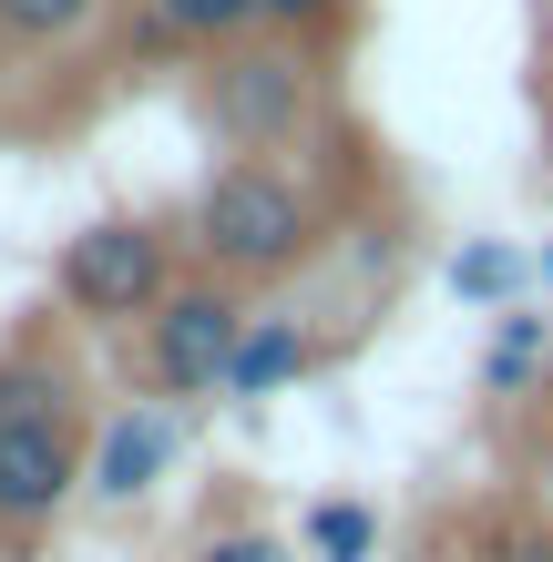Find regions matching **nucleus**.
<instances>
[{"mask_svg":"<svg viewBox=\"0 0 553 562\" xmlns=\"http://www.w3.org/2000/svg\"><path fill=\"white\" fill-rule=\"evenodd\" d=\"M195 562H287V542H277V532H206V542H195Z\"/></svg>","mask_w":553,"mask_h":562,"instance_id":"ddd939ff","label":"nucleus"},{"mask_svg":"<svg viewBox=\"0 0 553 562\" xmlns=\"http://www.w3.org/2000/svg\"><path fill=\"white\" fill-rule=\"evenodd\" d=\"M103 11V0H0V42H31V52H52V42H73V31Z\"/></svg>","mask_w":553,"mask_h":562,"instance_id":"f8f14e48","label":"nucleus"},{"mask_svg":"<svg viewBox=\"0 0 553 562\" xmlns=\"http://www.w3.org/2000/svg\"><path fill=\"white\" fill-rule=\"evenodd\" d=\"M144 31L185 42V52H225V42L256 31V0H144Z\"/></svg>","mask_w":553,"mask_h":562,"instance_id":"6e6552de","label":"nucleus"},{"mask_svg":"<svg viewBox=\"0 0 553 562\" xmlns=\"http://www.w3.org/2000/svg\"><path fill=\"white\" fill-rule=\"evenodd\" d=\"M543 277H553V246H543Z\"/></svg>","mask_w":553,"mask_h":562,"instance_id":"dca6fc26","label":"nucleus"},{"mask_svg":"<svg viewBox=\"0 0 553 562\" xmlns=\"http://www.w3.org/2000/svg\"><path fill=\"white\" fill-rule=\"evenodd\" d=\"M175 440H185L175 409L165 400H134V409H113L103 429H92V471L82 481L103 491V502H144V491L175 471Z\"/></svg>","mask_w":553,"mask_h":562,"instance_id":"423d86ee","label":"nucleus"},{"mask_svg":"<svg viewBox=\"0 0 553 562\" xmlns=\"http://www.w3.org/2000/svg\"><path fill=\"white\" fill-rule=\"evenodd\" d=\"M318 205H308V184L287 175L277 154H236V164H215V184L195 194V215H185V246H195V267L225 277V286H277V277H298L308 256H318Z\"/></svg>","mask_w":553,"mask_h":562,"instance_id":"f03ea898","label":"nucleus"},{"mask_svg":"<svg viewBox=\"0 0 553 562\" xmlns=\"http://www.w3.org/2000/svg\"><path fill=\"white\" fill-rule=\"evenodd\" d=\"M369 552H379L369 502H308V562H369Z\"/></svg>","mask_w":553,"mask_h":562,"instance_id":"9d476101","label":"nucleus"},{"mask_svg":"<svg viewBox=\"0 0 553 562\" xmlns=\"http://www.w3.org/2000/svg\"><path fill=\"white\" fill-rule=\"evenodd\" d=\"M308 52L277 42V31H246V42H225L206 72H195V103H206V134L225 154H277L287 134L308 123Z\"/></svg>","mask_w":553,"mask_h":562,"instance_id":"20e7f679","label":"nucleus"},{"mask_svg":"<svg viewBox=\"0 0 553 562\" xmlns=\"http://www.w3.org/2000/svg\"><path fill=\"white\" fill-rule=\"evenodd\" d=\"M318 369V338L298 317H246L236 358H225V400H277V389H298Z\"/></svg>","mask_w":553,"mask_h":562,"instance_id":"0eeeda50","label":"nucleus"},{"mask_svg":"<svg viewBox=\"0 0 553 562\" xmlns=\"http://www.w3.org/2000/svg\"><path fill=\"white\" fill-rule=\"evenodd\" d=\"M52 286L82 327H144L175 296V236L154 215H92L82 236H62Z\"/></svg>","mask_w":553,"mask_h":562,"instance_id":"7ed1b4c3","label":"nucleus"},{"mask_svg":"<svg viewBox=\"0 0 553 562\" xmlns=\"http://www.w3.org/2000/svg\"><path fill=\"white\" fill-rule=\"evenodd\" d=\"M543 358H553V327H543V317H523V307H502L493 348H482V389H493V400H512V389H523Z\"/></svg>","mask_w":553,"mask_h":562,"instance_id":"1a4fd4ad","label":"nucleus"},{"mask_svg":"<svg viewBox=\"0 0 553 562\" xmlns=\"http://www.w3.org/2000/svg\"><path fill=\"white\" fill-rule=\"evenodd\" d=\"M339 0H256V31H277V42H298V31H318Z\"/></svg>","mask_w":553,"mask_h":562,"instance_id":"4468645a","label":"nucleus"},{"mask_svg":"<svg viewBox=\"0 0 553 562\" xmlns=\"http://www.w3.org/2000/svg\"><path fill=\"white\" fill-rule=\"evenodd\" d=\"M92 429H82V379L62 348H11L0 358V532H42L82 491Z\"/></svg>","mask_w":553,"mask_h":562,"instance_id":"f257e3e1","label":"nucleus"},{"mask_svg":"<svg viewBox=\"0 0 553 562\" xmlns=\"http://www.w3.org/2000/svg\"><path fill=\"white\" fill-rule=\"evenodd\" d=\"M512 286H523V256H512L502 236H472L462 256H451V296H472V307H512Z\"/></svg>","mask_w":553,"mask_h":562,"instance_id":"9b49d317","label":"nucleus"},{"mask_svg":"<svg viewBox=\"0 0 553 562\" xmlns=\"http://www.w3.org/2000/svg\"><path fill=\"white\" fill-rule=\"evenodd\" d=\"M493 562H553V532H502Z\"/></svg>","mask_w":553,"mask_h":562,"instance_id":"2eb2a0df","label":"nucleus"},{"mask_svg":"<svg viewBox=\"0 0 553 562\" xmlns=\"http://www.w3.org/2000/svg\"><path fill=\"white\" fill-rule=\"evenodd\" d=\"M246 338V286L225 277H175V296L144 317V389L154 400H195V389H225V358Z\"/></svg>","mask_w":553,"mask_h":562,"instance_id":"39448f33","label":"nucleus"}]
</instances>
